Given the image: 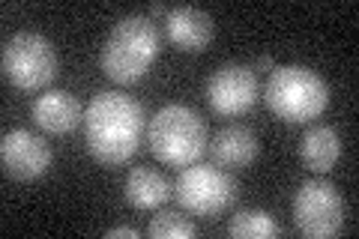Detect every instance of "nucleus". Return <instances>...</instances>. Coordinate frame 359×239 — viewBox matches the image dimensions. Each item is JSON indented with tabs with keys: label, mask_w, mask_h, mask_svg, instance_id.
Returning <instances> with one entry per match:
<instances>
[{
	"label": "nucleus",
	"mask_w": 359,
	"mask_h": 239,
	"mask_svg": "<svg viewBox=\"0 0 359 239\" xmlns=\"http://www.w3.org/2000/svg\"><path fill=\"white\" fill-rule=\"evenodd\" d=\"M144 108L141 102L123 90H102L90 99L84 111L87 146L102 165H123L138 153L144 135Z\"/></svg>",
	"instance_id": "1"
},
{
	"label": "nucleus",
	"mask_w": 359,
	"mask_h": 239,
	"mask_svg": "<svg viewBox=\"0 0 359 239\" xmlns=\"http://www.w3.org/2000/svg\"><path fill=\"white\" fill-rule=\"evenodd\" d=\"M162 51L159 27L147 15H123L111 27L99 54L102 72L117 84H135L147 75L150 63Z\"/></svg>",
	"instance_id": "2"
},
{
	"label": "nucleus",
	"mask_w": 359,
	"mask_h": 239,
	"mask_svg": "<svg viewBox=\"0 0 359 239\" xmlns=\"http://www.w3.org/2000/svg\"><path fill=\"white\" fill-rule=\"evenodd\" d=\"M264 102L278 120L309 123L327 111L330 87L309 66H276L264 84Z\"/></svg>",
	"instance_id": "3"
},
{
	"label": "nucleus",
	"mask_w": 359,
	"mask_h": 239,
	"mask_svg": "<svg viewBox=\"0 0 359 239\" xmlns=\"http://www.w3.org/2000/svg\"><path fill=\"white\" fill-rule=\"evenodd\" d=\"M150 150L165 165L189 168L204 156L207 123L189 105H165L150 120Z\"/></svg>",
	"instance_id": "4"
},
{
	"label": "nucleus",
	"mask_w": 359,
	"mask_h": 239,
	"mask_svg": "<svg viewBox=\"0 0 359 239\" xmlns=\"http://www.w3.org/2000/svg\"><path fill=\"white\" fill-rule=\"evenodd\" d=\"M4 75L21 90L51 84L57 75V51L36 30H18L4 42Z\"/></svg>",
	"instance_id": "5"
},
{
	"label": "nucleus",
	"mask_w": 359,
	"mask_h": 239,
	"mask_svg": "<svg viewBox=\"0 0 359 239\" xmlns=\"http://www.w3.org/2000/svg\"><path fill=\"white\" fill-rule=\"evenodd\" d=\"M174 195L183 210L204 215V219H216L237 200V183L212 165H189L177 177Z\"/></svg>",
	"instance_id": "6"
},
{
	"label": "nucleus",
	"mask_w": 359,
	"mask_h": 239,
	"mask_svg": "<svg viewBox=\"0 0 359 239\" xmlns=\"http://www.w3.org/2000/svg\"><path fill=\"white\" fill-rule=\"evenodd\" d=\"M294 224L311 239L335 236L344 224V200L330 179H306L294 195Z\"/></svg>",
	"instance_id": "7"
},
{
	"label": "nucleus",
	"mask_w": 359,
	"mask_h": 239,
	"mask_svg": "<svg viewBox=\"0 0 359 239\" xmlns=\"http://www.w3.org/2000/svg\"><path fill=\"white\" fill-rule=\"evenodd\" d=\"M257 96H261V84L255 69L245 63H224L207 81V102L222 117H240L255 105Z\"/></svg>",
	"instance_id": "8"
},
{
	"label": "nucleus",
	"mask_w": 359,
	"mask_h": 239,
	"mask_svg": "<svg viewBox=\"0 0 359 239\" xmlns=\"http://www.w3.org/2000/svg\"><path fill=\"white\" fill-rule=\"evenodd\" d=\"M0 165L13 179H36L51 168V146L27 129H13L0 141Z\"/></svg>",
	"instance_id": "9"
},
{
	"label": "nucleus",
	"mask_w": 359,
	"mask_h": 239,
	"mask_svg": "<svg viewBox=\"0 0 359 239\" xmlns=\"http://www.w3.org/2000/svg\"><path fill=\"white\" fill-rule=\"evenodd\" d=\"M30 114L42 132L66 135L81 123L84 108H81V102H78V96H72L69 90H45V93L36 96V102H33Z\"/></svg>",
	"instance_id": "10"
},
{
	"label": "nucleus",
	"mask_w": 359,
	"mask_h": 239,
	"mask_svg": "<svg viewBox=\"0 0 359 239\" xmlns=\"http://www.w3.org/2000/svg\"><path fill=\"white\" fill-rule=\"evenodd\" d=\"M165 27H168L171 42L180 45L183 51H204L212 42V33H216V25H212L210 13H204V9H198V6L168 9Z\"/></svg>",
	"instance_id": "11"
},
{
	"label": "nucleus",
	"mask_w": 359,
	"mask_h": 239,
	"mask_svg": "<svg viewBox=\"0 0 359 239\" xmlns=\"http://www.w3.org/2000/svg\"><path fill=\"white\" fill-rule=\"evenodd\" d=\"M207 146H210V156L216 158V165H222V168H245V165H252L257 158V150H261L257 135L249 126H240V123L219 129Z\"/></svg>",
	"instance_id": "12"
},
{
	"label": "nucleus",
	"mask_w": 359,
	"mask_h": 239,
	"mask_svg": "<svg viewBox=\"0 0 359 239\" xmlns=\"http://www.w3.org/2000/svg\"><path fill=\"white\" fill-rule=\"evenodd\" d=\"M299 156H302V162H306L309 170H314V174H327L341 156L339 132L332 126H311L306 135H302Z\"/></svg>",
	"instance_id": "13"
},
{
	"label": "nucleus",
	"mask_w": 359,
	"mask_h": 239,
	"mask_svg": "<svg viewBox=\"0 0 359 239\" xmlns=\"http://www.w3.org/2000/svg\"><path fill=\"white\" fill-rule=\"evenodd\" d=\"M171 198V186L156 168H132L126 177V200L135 210H156Z\"/></svg>",
	"instance_id": "14"
},
{
	"label": "nucleus",
	"mask_w": 359,
	"mask_h": 239,
	"mask_svg": "<svg viewBox=\"0 0 359 239\" xmlns=\"http://www.w3.org/2000/svg\"><path fill=\"white\" fill-rule=\"evenodd\" d=\"M228 233L233 239H264V236H278V221L264 210H240L231 219Z\"/></svg>",
	"instance_id": "15"
},
{
	"label": "nucleus",
	"mask_w": 359,
	"mask_h": 239,
	"mask_svg": "<svg viewBox=\"0 0 359 239\" xmlns=\"http://www.w3.org/2000/svg\"><path fill=\"white\" fill-rule=\"evenodd\" d=\"M147 233L153 239H192L195 224L189 219H183L180 212H174V210H162V212H156V219L150 221Z\"/></svg>",
	"instance_id": "16"
},
{
	"label": "nucleus",
	"mask_w": 359,
	"mask_h": 239,
	"mask_svg": "<svg viewBox=\"0 0 359 239\" xmlns=\"http://www.w3.org/2000/svg\"><path fill=\"white\" fill-rule=\"evenodd\" d=\"M276 69V60L269 54H264L261 60H257V66H255V72H273Z\"/></svg>",
	"instance_id": "17"
},
{
	"label": "nucleus",
	"mask_w": 359,
	"mask_h": 239,
	"mask_svg": "<svg viewBox=\"0 0 359 239\" xmlns=\"http://www.w3.org/2000/svg\"><path fill=\"white\" fill-rule=\"evenodd\" d=\"M108 236H138L135 233V227H129V224H123V227H114V231H108Z\"/></svg>",
	"instance_id": "18"
},
{
	"label": "nucleus",
	"mask_w": 359,
	"mask_h": 239,
	"mask_svg": "<svg viewBox=\"0 0 359 239\" xmlns=\"http://www.w3.org/2000/svg\"><path fill=\"white\" fill-rule=\"evenodd\" d=\"M150 15H153V18H159V15H168V9H165L162 4H150Z\"/></svg>",
	"instance_id": "19"
}]
</instances>
